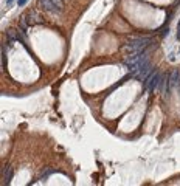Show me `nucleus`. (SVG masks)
Segmentation results:
<instances>
[{"label": "nucleus", "mask_w": 180, "mask_h": 186, "mask_svg": "<svg viewBox=\"0 0 180 186\" xmlns=\"http://www.w3.org/2000/svg\"><path fill=\"white\" fill-rule=\"evenodd\" d=\"M152 42V39L149 36H141V37H135V39H130L127 40L121 50L126 53V54H132V53H138V51H145V50L149 48V45Z\"/></svg>", "instance_id": "obj_1"}, {"label": "nucleus", "mask_w": 180, "mask_h": 186, "mask_svg": "<svg viewBox=\"0 0 180 186\" xmlns=\"http://www.w3.org/2000/svg\"><path fill=\"white\" fill-rule=\"evenodd\" d=\"M37 5H39L40 10L50 12V14H55V16L62 12V6L57 5L55 0H37Z\"/></svg>", "instance_id": "obj_2"}, {"label": "nucleus", "mask_w": 180, "mask_h": 186, "mask_svg": "<svg viewBox=\"0 0 180 186\" xmlns=\"http://www.w3.org/2000/svg\"><path fill=\"white\" fill-rule=\"evenodd\" d=\"M161 82H163V75L160 73V71H154L149 79V82H147V90H149V93H154L157 89H159V85H161Z\"/></svg>", "instance_id": "obj_3"}, {"label": "nucleus", "mask_w": 180, "mask_h": 186, "mask_svg": "<svg viewBox=\"0 0 180 186\" xmlns=\"http://www.w3.org/2000/svg\"><path fill=\"white\" fill-rule=\"evenodd\" d=\"M22 19H24L26 24H28L30 26L31 25H39V24H44V19H42V16L39 14L36 10H31V11H28L26 14H24L22 16Z\"/></svg>", "instance_id": "obj_4"}, {"label": "nucleus", "mask_w": 180, "mask_h": 186, "mask_svg": "<svg viewBox=\"0 0 180 186\" xmlns=\"http://www.w3.org/2000/svg\"><path fill=\"white\" fill-rule=\"evenodd\" d=\"M179 82H180V70L179 68H174L169 73L168 79H166V93H168V96H169V93H171V89H172L174 85H177Z\"/></svg>", "instance_id": "obj_5"}, {"label": "nucleus", "mask_w": 180, "mask_h": 186, "mask_svg": "<svg viewBox=\"0 0 180 186\" xmlns=\"http://www.w3.org/2000/svg\"><path fill=\"white\" fill-rule=\"evenodd\" d=\"M55 172H59V171H57V169H53V167H47V169H45V171L42 172V174L39 175V178H37V180H40V181L47 180L48 177H50L51 174H55Z\"/></svg>", "instance_id": "obj_6"}, {"label": "nucleus", "mask_w": 180, "mask_h": 186, "mask_svg": "<svg viewBox=\"0 0 180 186\" xmlns=\"http://www.w3.org/2000/svg\"><path fill=\"white\" fill-rule=\"evenodd\" d=\"M12 178V167H8L6 169V177H5V185H8Z\"/></svg>", "instance_id": "obj_7"}, {"label": "nucleus", "mask_w": 180, "mask_h": 186, "mask_svg": "<svg viewBox=\"0 0 180 186\" xmlns=\"http://www.w3.org/2000/svg\"><path fill=\"white\" fill-rule=\"evenodd\" d=\"M175 37H177V40H180V20L177 24V34H175Z\"/></svg>", "instance_id": "obj_8"}, {"label": "nucleus", "mask_w": 180, "mask_h": 186, "mask_svg": "<svg viewBox=\"0 0 180 186\" xmlns=\"http://www.w3.org/2000/svg\"><path fill=\"white\" fill-rule=\"evenodd\" d=\"M26 2H28V0H19V2H17V5H19V6H24Z\"/></svg>", "instance_id": "obj_9"}, {"label": "nucleus", "mask_w": 180, "mask_h": 186, "mask_svg": "<svg viewBox=\"0 0 180 186\" xmlns=\"http://www.w3.org/2000/svg\"><path fill=\"white\" fill-rule=\"evenodd\" d=\"M55 2H56L59 6H64V0H55Z\"/></svg>", "instance_id": "obj_10"}, {"label": "nucleus", "mask_w": 180, "mask_h": 186, "mask_svg": "<svg viewBox=\"0 0 180 186\" xmlns=\"http://www.w3.org/2000/svg\"><path fill=\"white\" fill-rule=\"evenodd\" d=\"M12 2H14V0H6V5H11Z\"/></svg>", "instance_id": "obj_11"}, {"label": "nucleus", "mask_w": 180, "mask_h": 186, "mask_svg": "<svg viewBox=\"0 0 180 186\" xmlns=\"http://www.w3.org/2000/svg\"><path fill=\"white\" fill-rule=\"evenodd\" d=\"M179 51H180V50H179Z\"/></svg>", "instance_id": "obj_12"}]
</instances>
